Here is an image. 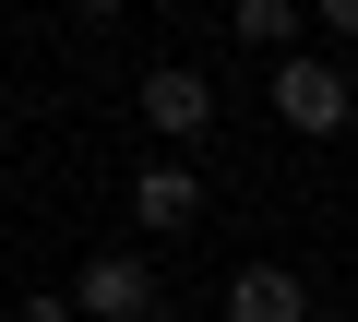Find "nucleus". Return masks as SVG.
I'll list each match as a JSON object with an SVG mask.
<instances>
[{
	"label": "nucleus",
	"mask_w": 358,
	"mask_h": 322,
	"mask_svg": "<svg viewBox=\"0 0 358 322\" xmlns=\"http://www.w3.org/2000/svg\"><path fill=\"white\" fill-rule=\"evenodd\" d=\"M263 96H275V119H287V131L334 143V131H346V96H358V84H346V60H322V48H275V84H263Z\"/></svg>",
	"instance_id": "f257e3e1"
},
{
	"label": "nucleus",
	"mask_w": 358,
	"mask_h": 322,
	"mask_svg": "<svg viewBox=\"0 0 358 322\" xmlns=\"http://www.w3.org/2000/svg\"><path fill=\"white\" fill-rule=\"evenodd\" d=\"M60 298H72V322H155V310H167V286H155L143 251H96Z\"/></svg>",
	"instance_id": "f03ea898"
},
{
	"label": "nucleus",
	"mask_w": 358,
	"mask_h": 322,
	"mask_svg": "<svg viewBox=\"0 0 358 322\" xmlns=\"http://www.w3.org/2000/svg\"><path fill=\"white\" fill-rule=\"evenodd\" d=\"M131 227H143V239H179V227H203V168H192L179 143H167L155 168L131 180Z\"/></svg>",
	"instance_id": "7ed1b4c3"
},
{
	"label": "nucleus",
	"mask_w": 358,
	"mask_h": 322,
	"mask_svg": "<svg viewBox=\"0 0 358 322\" xmlns=\"http://www.w3.org/2000/svg\"><path fill=\"white\" fill-rule=\"evenodd\" d=\"M131 108H143V131H155V143H203V131H215V84H203L192 60L143 72V96H131Z\"/></svg>",
	"instance_id": "20e7f679"
},
{
	"label": "nucleus",
	"mask_w": 358,
	"mask_h": 322,
	"mask_svg": "<svg viewBox=\"0 0 358 322\" xmlns=\"http://www.w3.org/2000/svg\"><path fill=\"white\" fill-rule=\"evenodd\" d=\"M227 322H310V286L287 263H239L227 275Z\"/></svg>",
	"instance_id": "39448f33"
},
{
	"label": "nucleus",
	"mask_w": 358,
	"mask_h": 322,
	"mask_svg": "<svg viewBox=\"0 0 358 322\" xmlns=\"http://www.w3.org/2000/svg\"><path fill=\"white\" fill-rule=\"evenodd\" d=\"M227 36H239V48H263V60H275V48H299V0H227Z\"/></svg>",
	"instance_id": "423d86ee"
},
{
	"label": "nucleus",
	"mask_w": 358,
	"mask_h": 322,
	"mask_svg": "<svg viewBox=\"0 0 358 322\" xmlns=\"http://www.w3.org/2000/svg\"><path fill=\"white\" fill-rule=\"evenodd\" d=\"M299 13H310L322 36H358V0H299Z\"/></svg>",
	"instance_id": "0eeeda50"
},
{
	"label": "nucleus",
	"mask_w": 358,
	"mask_h": 322,
	"mask_svg": "<svg viewBox=\"0 0 358 322\" xmlns=\"http://www.w3.org/2000/svg\"><path fill=\"white\" fill-rule=\"evenodd\" d=\"M13 322H72V298H60V286H48V298H24V310H13Z\"/></svg>",
	"instance_id": "6e6552de"
},
{
	"label": "nucleus",
	"mask_w": 358,
	"mask_h": 322,
	"mask_svg": "<svg viewBox=\"0 0 358 322\" xmlns=\"http://www.w3.org/2000/svg\"><path fill=\"white\" fill-rule=\"evenodd\" d=\"M60 13H84V24H108V13H131V0H60Z\"/></svg>",
	"instance_id": "1a4fd4ad"
}]
</instances>
